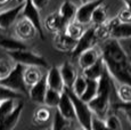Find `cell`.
Here are the masks:
<instances>
[{"instance_id": "1", "label": "cell", "mask_w": 131, "mask_h": 130, "mask_svg": "<svg viewBox=\"0 0 131 130\" xmlns=\"http://www.w3.org/2000/svg\"><path fill=\"white\" fill-rule=\"evenodd\" d=\"M99 49L105 67L111 77L120 83L131 84V63L121 41L113 38L106 39Z\"/></svg>"}, {"instance_id": "2", "label": "cell", "mask_w": 131, "mask_h": 130, "mask_svg": "<svg viewBox=\"0 0 131 130\" xmlns=\"http://www.w3.org/2000/svg\"><path fill=\"white\" fill-rule=\"evenodd\" d=\"M98 87H97V94L91 101L88 103L90 110L94 114L97 116L105 119L107 115L108 109L111 104V95L113 90V82L112 77L108 73V71L105 69L100 78L97 80Z\"/></svg>"}, {"instance_id": "3", "label": "cell", "mask_w": 131, "mask_h": 130, "mask_svg": "<svg viewBox=\"0 0 131 130\" xmlns=\"http://www.w3.org/2000/svg\"><path fill=\"white\" fill-rule=\"evenodd\" d=\"M64 90L67 92V95L70 96L73 103V106H74L75 120L79 122L80 126L83 129H91L90 128V122H91L92 112L88 103L83 102L78 95H75L70 87H64Z\"/></svg>"}, {"instance_id": "4", "label": "cell", "mask_w": 131, "mask_h": 130, "mask_svg": "<svg viewBox=\"0 0 131 130\" xmlns=\"http://www.w3.org/2000/svg\"><path fill=\"white\" fill-rule=\"evenodd\" d=\"M24 67H25V65L21 64V63H16L15 66L12 67L10 72H9L5 78L0 79V84L12 89V90L27 95V92H29V87L25 84L24 78H23Z\"/></svg>"}, {"instance_id": "5", "label": "cell", "mask_w": 131, "mask_h": 130, "mask_svg": "<svg viewBox=\"0 0 131 130\" xmlns=\"http://www.w3.org/2000/svg\"><path fill=\"white\" fill-rule=\"evenodd\" d=\"M9 57L15 61L16 63H21L29 66V65H34V66L39 67H48V62L42 57L41 55L37 54L34 51H31L29 49H22V50H16V51H8L7 52Z\"/></svg>"}, {"instance_id": "6", "label": "cell", "mask_w": 131, "mask_h": 130, "mask_svg": "<svg viewBox=\"0 0 131 130\" xmlns=\"http://www.w3.org/2000/svg\"><path fill=\"white\" fill-rule=\"evenodd\" d=\"M21 14H22V17L29 19V21L36 26L38 34L40 36V38L43 40L45 34H43V30H42V22H41V17H40V12H39V9L34 6L32 0H24L23 8H22V10H21Z\"/></svg>"}, {"instance_id": "7", "label": "cell", "mask_w": 131, "mask_h": 130, "mask_svg": "<svg viewBox=\"0 0 131 130\" xmlns=\"http://www.w3.org/2000/svg\"><path fill=\"white\" fill-rule=\"evenodd\" d=\"M98 42L99 41H98L97 36H96L95 25H92L91 27H89V29L84 30L83 33L81 34V37L78 39L77 45H75L74 49L72 50L71 55L73 57H78L82 51H84L85 49L97 46Z\"/></svg>"}, {"instance_id": "8", "label": "cell", "mask_w": 131, "mask_h": 130, "mask_svg": "<svg viewBox=\"0 0 131 130\" xmlns=\"http://www.w3.org/2000/svg\"><path fill=\"white\" fill-rule=\"evenodd\" d=\"M104 0H91V1H85L82 2V5L77 8V13H75V21L81 23L82 25H87L88 23L91 22V15L92 12L97 6L103 4Z\"/></svg>"}, {"instance_id": "9", "label": "cell", "mask_w": 131, "mask_h": 130, "mask_svg": "<svg viewBox=\"0 0 131 130\" xmlns=\"http://www.w3.org/2000/svg\"><path fill=\"white\" fill-rule=\"evenodd\" d=\"M15 33H16L17 38L22 41H26V40H31L37 36L38 31L36 26L26 18H22L15 25Z\"/></svg>"}, {"instance_id": "10", "label": "cell", "mask_w": 131, "mask_h": 130, "mask_svg": "<svg viewBox=\"0 0 131 130\" xmlns=\"http://www.w3.org/2000/svg\"><path fill=\"white\" fill-rule=\"evenodd\" d=\"M78 40L69 37L63 30L54 33V46L58 51L62 52H72L77 45Z\"/></svg>"}, {"instance_id": "11", "label": "cell", "mask_w": 131, "mask_h": 130, "mask_svg": "<svg viewBox=\"0 0 131 130\" xmlns=\"http://www.w3.org/2000/svg\"><path fill=\"white\" fill-rule=\"evenodd\" d=\"M48 88V84H47V80H46V75H42V78L34 83L33 86L29 87V95L30 99L32 102L37 104H43V99H45V95H46Z\"/></svg>"}, {"instance_id": "12", "label": "cell", "mask_w": 131, "mask_h": 130, "mask_svg": "<svg viewBox=\"0 0 131 130\" xmlns=\"http://www.w3.org/2000/svg\"><path fill=\"white\" fill-rule=\"evenodd\" d=\"M22 8H23V2L18 4L16 7H13V8L7 9V10L0 12V29L2 30L9 29L15 23L17 17L19 16Z\"/></svg>"}, {"instance_id": "13", "label": "cell", "mask_w": 131, "mask_h": 130, "mask_svg": "<svg viewBox=\"0 0 131 130\" xmlns=\"http://www.w3.org/2000/svg\"><path fill=\"white\" fill-rule=\"evenodd\" d=\"M57 110L60 112L62 115H64L66 119L75 121V112H74V106L73 103L70 98V96L67 95V92L63 89V91L60 92V97H59V102L58 105L56 107Z\"/></svg>"}, {"instance_id": "14", "label": "cell", "mask_w": 131, "mask_h": 130, "mask_svg": "<svg viewBox=\"0 0 131 130\" xmlns=\"http://www.w3.org/2000/svg\"><path fill=\"white\" fill-rule=\"evenodd\" d=\"M99 57H102L100 54V49H98L97 47H91V48L85 49L84 51H82L81 54L78 56V63H79V67L81 70H84L85 67L90 66L97 61Z\"/></svg>"}, {"instance_id": "15", "label": "cell", "mask_w": 131, "mask_h": 130, "mask_svg": "<svg viewBox=\"0 0 131 130\" xmlns=\"http://www.w3.org/2000/svg\"><path fill=\"white\" fill-rule=\"evenodd\" d=\"M24 109V103L23 102H18L15 105L14 110L6 116V119L0 123V130H12L16 127L17 122L19 120V116L22 114V111Z\"/></svg>"}, {"instance_id": "16", "label": "cell", "mask_w": 131, "mask_h": 130, "mask_svg": "<svg viewBox=\"0 0 131 130\" xmlns=\"http://www.w3.org/2000/svg\"><path fill=\"white\" fill-rule=\"evenodd\" d=\"M46 80L49 88H52L57 91H63L65 86H64V82H63L62 75H60L58 66H51L48 69Z\"/></svg>"}, {"instance_id": "17", "label": "cell", "mask_w": 131, "mask_h": 130, "mask_svg": "<svg viewBox=\"0 0 131 130\" xmlns=\"http://www.w3.org/2000/svg\"><path fill=\"white\" fill-rule=\"evenodd\" d=\"M59 72H60V75H62L63 82H64V86L72 87L75 78L78 77V72H77V69H75L74 65L70 61L64 62V63L60 65Z\"/></svg>"}, {"instance_id": "18", "label": "cell", "mask_w": 131, "mask_h": 130, "mask_svg": "<svg viewBox=\"0 0 131 130\" xmlns=\"http://www.w3.org/2000/svg\"><path fill=\"white\" fill-rule=\"evenodd\" d=\"M105 64L102 57L97 59L92 65L85 67L84 70H82V75L85 79H91V80H98L100 78V75L103 74V72L105 71Z\"/></svg>"}, {"instance_id": "19", "label": "cell", "mask_w": 131, "mask_h": 130, "mask_svg": "<svg viewBox=\"0 0 131 130\" xmlns=\"http://www.w3.org/2000/svg\"><path fill=\"white\" fill-rule=\"evenodd\" d=\"M77 8L78 7L75 6L73 2H70V1H64L62 5H60V7L58 9V14H59L60 18H62L63 25L64 26L75 18Z\"/></svg>"}, {"instance_id": "20", "label": "cell", "mask_w": 131, "mask_h": 130, "mask_svg": "<svg viewBox=\"0 0 131 130\" xmlns=\"http://www.w3.org/2000/svg\"><path fill=\"white\" fill-rule=\"evenodd\" d=\"M0 48H2L4 50H6V52H8L27 49V46L24 44V41L19 39L10 38V37H0Z\"/></svg>"}, {"instance_id": "21", "label": "cell", "mask_w": 131, "mask_h": 130, "mask_svg": "<svg viewBox=\"0 0 131 130\" xmlns=\"http://www.w3.org/2000/svg\"><path fill=\"white\" fill-rule=\"evenodd\" d=\"M23 78L24 82L27 87L33 86L34 83H37L40 79L42 78V73L40 71L39 66H34V65H29V66L24 67L23 72Z\"/></svg>"}, {"instance_id": "22", "label": "cell", "mask_w": 131, "mask_h": 130, "mask_svg": "<svg viewBox=\"0 0 131 130\" xmlns=\"http://www.w3.org/2000/svg\"><path fill=\"white\" fill-rule=\"evenodd\" d=\"M43 26L47 31L52 32V33L64 29V25H63L62 18H60L58 12H55V13H51L48 15L43 22Z\"/></svg>"}, {"instance_id": "23", "label": "cell", "mask_w": 131, "mask_h": 130, "mask_svg": "<svg viewBox=\"0 0 131 130\" xmlns=\"http://www.w3.org/2000/svg\"><path fill=\"white\" fill-rule=\"evenodd\" d=\"M111 38L116 40H125L131 38V23H119L113 27L111 32Z\"/></svg>"}, {"instance_id": "24", "label": "cell", "mask_w": 131, "mask_h": 130, "mask_svg": "<svg viewBox=\"0 0 131 130\" xmlns=\"http://www.w3.org/2000/svg\"><path fill=\"white\" fill-rule=\"evenodd\" d=\"M63 31H64L69 37L78 40L80 37H81V34L83 33L84 27L81 23H79V22H77L75 19H73V21H71L70 23H67L66 25L64 26Z\"/></svg>"}, {"instance_id": "25", "label": "cell", "mask_w": 131, "mask_h": 130, "mask_svg": "<svg viewBox=\"0 0 131 130\" xmlns=\"http://www.w3.org/2000/svg\"><path fill=\"white\" fill-rule=\"evenodd\" d=\"M72 120L66 119L64 115L60 114L58 110H56L54 115V120H52L51 129L54 130H64V129H70L72 127Z\"/></svg>"}, {"instance_id": "26", "label": "cell", "mask_w": 131, "mask_h": 130, "mask_svg": "<svg viewBox=\"0 0 131 130\" xmlns=\"http://www.w3.org/2000/svg\"><path fill=\"white\" fill-rule=\"evenodd\" d=\"M97 87H98L97 80L87 79V87H85L84 91L82 92V95L80 96V98L85 103H89L97 94Z\"/></svg>"}, {"instance_id": "27", "label": "cell", "mask_w": 131, "mask_h": 130, "mask_svg": "<svg viewBox=\"0 0 131 130\" xmlns=\"http://www.w3.org/2000/svg\"><path fill=\"white\" fill-rule=\"evenodd\" d=\"M50 117H51V113L49 111V107L48 106H41L39 109L36 110L33 114V121L36 124H45L48 121H50Z\"/></svg>"}, {"instance_id": "28", "label": "cell", "mask_w": 131, "mask_h": 130, "mask_svg": "<svg viewBox=\"0 0 131 130\" xmlns=\"http://www.w3.org/2000/svg\"><path fill=\"white\" fill-rule=\"evenodd\" d=\"M107 21V13H106V7L105 4H100L99 6H97L95 8V10L92 12L91 15V22L94 23V25H100V24L105 23Z\"/></svg>"}, {"instance_id": "29", "label": "cell", "mask_w": 131, "mask_h": 130, "mask_svg": "<svg viewBox=\"0 0 131 130\" xmlns=\"http://www.w3.org/2000/svg\"><path fill=\"white\" fill-rule=\"evenodd\" d=\"M60 92L62 91H57L52 88H47L46 95H45V99H43V104L48 107H57L59 102V97H60Z\"/></svg>"}, {"instance_id": "30", "label": "cell", "mask_w": 131, "mask_h": 130, "mask_svg": "<svg viewBox=\"0 0 131 130\" xmlns=\"http://www.w3.org/2000/svg\"><path fill=\"white\" fill-rule=\"evenodd\" d=\"M15 101H16V99L9 98V99H5V101L0 102V123H1V122L6 119V116L14 110L15 105H16Z\"/></svg>"}, {"instance_id": "31", "label": "cell", "mask_w": 131, "mask_h": 130, "mask_svg": "<svg viewBox=\"0 0 131 130\" xmlns=\"http://www.w3.org/2000/svg\"><path fill=\"white\" fill-rule=\"evenodd\" d=\"M116 94L122 103L131 102V84L120 83V86L116 89Z\"/></svg>"}, {"instance_id": "32", "label": "cell", "mask_w": 131, "mask_h": 130, "mask_svg": "<svg viewBox=\"0 0 131 130\" xmlns=\"http://www.w3.org/2000/svg\"><path fill=\"white\" fill-rule=\"evenodd\" d=\"M85 87H87V79L84 78L83 75H78L77 78H75L74 82H73L72 87H70V88L72 89V91L74 92L75 95H78V96H81L82 92L84 91Z\"/></svg>"}, {"instance_id": "33", "label": "cell", "mask_w": 131, "mask_h": 130, "mask_svg": "<svg viewBox=\"0 0 131 130\" xmlns=\"http://www.w3.org/2000/svg\"><path fill=\"white\" fill-rule=\"evenodd\" d=\"M105 123H106V128L113 129V130H121L122 129V122H121L120 117L116 114H107L105 117Z\"/></svg>"}, {"instance_id": "34", "label": "cell", "mask_w": 131, "mask_h": 130, "mask_svg": "<svg viewBox=\"0 0 131 130\" xmlns=\"http://www.w3.org/2000/svg\"><path fill=\"white\" fill-rule=\"evenodd\" d=\"M9 98L19 99V98H22V94L15 90H12V89L0 84V102L5 101V99H9Z\"/></svg>"}, {"instance_id": "35", "label": "cell", "mask_w": 131, "mask_h": 130, "mask_svg": "<svg viewBox=\"0 0 131 130\" xmlns=\"http://www.w3.org/2000/svg\"><path fill=\"white\" fill-rule=\"evenodd\" d=\"M116 17L121 23H131V9L124 5V7H122L117 13Z\"/></svg>"}, {"instance_id": "36", "label": "cell", "mask_w": 131, "mask_h": 130, "mask_svg": "<svg viewBox=\"0 0 131 130\" xmlns=\"http://www.w3.org/2000/svg\"><path fill=\"white\" fill-rule=\"evenodd\" d=\"M90 128L92 130H98V129H106V123H105V119L97 116L96 114L92 113L91 116V122H90Z\"/></svg>"}, {"instance_id": "37", "label": "cell", "mask_w": 131, "mask_h": 130, "mask_svg": "<svg viewBox=\"0 0 131 130\" xmlns=\"http://www.w3.org/2000/svg\"><path fill=\"white\" fill-rule=\"evenodd\" d=\"M12 67L13 66L7 59H0V79L5 78L10 72Z\"/></svg>"}, {"instance_id": "38", "label": "cell", "mask_w": 131, "mask_h": 130, "mask_svg": "<svg viewBox=\"0 0 131 130\" xmlns=\"http://www.w3.org/2000/svg\"><path fill=\"white\" fill-rule=\"evenodd\" d=\"M122 41H124V42H121V45H122V47L124 48V50H125V52H127V55H128V58H129V61L131 63V38L122 40Z\"/></svg>"}, {"instance_id": "39", "label": "cell", "mask_w": 131, "mask_h": 130, "mask_svg": "<svg viewBox=\"0 0 131 130\" xmlns=\"http://www.w3.org/2000/svg\"><path fill=\"white\" fill-rule=\"evenodd\" d=\"M32 2L34 4V6L37 7L38 9H43L46 8L48 6V4H49V0H32Z\"/></svg>"}, {"instance_id": "40", "label": "cell", "mask_w": 131, "mask_h": 130, "mask_svg": "<svg viewBox=\"0 0 131 130\" xmlns=\"http://www.w3.org/2000/svg\"><path fill=\"white\" fill-rule=\"evenodd\" d=\"M115 109L116 110H124V109H131V102H128V103H119L115 105Z\"/></svg>"}, {"instance_id": "41", "label": "cell", "mask_w": 131, "mask_h": 130, "mask_svg": "<svg viewBox=\"0 0 131 130\" xmlns=\"http://www.w3.org/2000/svg\"><path fill=\"white\" fill-rule=\"evenodd\" d=\"M121 111L124 112V114H125V116H127L128 121H129L130 124H131V109H124V110H121Z\"/></svg>"}, {"instance_id": "42", "label": "cell", "mask_w": 131, "mask_h": 130, "mask_svg": "<svg viewBox=\"0 0 131 130\" xmlns=\"http://www.w3.org/2000/svg\"><path fill=\"white\" fill-rule=\"evenodd\" d=\"M9 1H10V0H0V7H2V6H5V5H7Z\"/></svg>"}, {"instance_id": "43", "label": "cell", "mask_w": 131, "mask_h": 130, "mask_svg": "<svg viewBox=\"0 0 131 130\" xmlns=\"http://www.w3.org/2000/svg\"><path fill=\"white\" fill-rule=\"evenodd\" d=\"M15 1H16L17 4H22V2H24V0H15Z\"/></svg>"}, {"instance_id": "44", "label": "cell", "mask_w": 131, "mask_h": 130, "mask_svg": "<svg viewBox=\"0 0 131 130\" xmlns=\"http://www.w3.org/2000/svg\"><path fill=\"white\" fill-rule=\"evenodd\" d=\"M81 2H85V1H88V0H80Z\"/></svg>"}]
</instances>
